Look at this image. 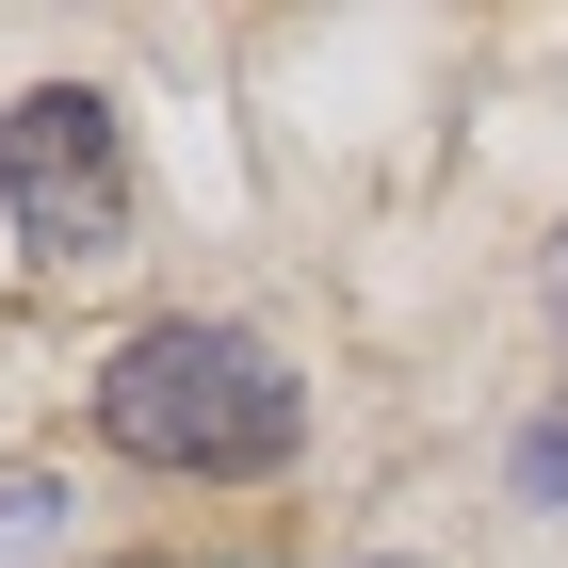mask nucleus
Wrapping results in <instances>:
<instances>
[{
	"label": "nucleus",
	"mask_w": 568,
	"mask_h": 568,
	"mask_svg": "<svg viewBox=\"0 0 568 568\" xmlns=\"http://www.w3.org/2000/svg\"><path fill=\"white\" fill-rule=\"evenodd\" d=\"M98 438L146 455V471H276L308 438V390L261 325H131L114 374H98Z\"/></svg>",
	"instance_id": "obj_1"
},
{
	"label": "nucleus",
	"mask_w": 568,
	"mask_h": 568,
	"mask_svg": "<svg viewBox=\"0 0 568 568\" xmlns=\"http://www.w3.org/2000/svg\"><path fill=\"white\" fill-rule=\"evenodd\" d=\"M0 212H17V244L49 276H98L131 244V131H114L98 82H33L0 114Z\"/></svg>",
	"instance_id": "obj_2"
},
{
	"label": "nucleus",
	"mask_w": 568,
	"mask_h": 568,
	"mask_svg": "<svg viewBox=\"0 0 568 568\" xmlns=\"http://www.w3.org/2000/svg\"><path fill=\"white\" fill-rule=\"evenodd\" d=\"M520 487H536V504H568V423H536V438H520Z\"/></svg>",
	"instance_id": "obj_3"
},
{
	"label": "nucleus",
	"mask_w": 568,
	"mask_h": 568,
	"mask_svg": "<svg viewBox=\"0 0 568 568\" xmlns=\"http://www.w3.org/2000/svg\"><path fill=\"white\" fill-rule=\"evenodd\" d=\"M552 325H568V244H552Z\"/></svg>",
	"instance_id": "obj_4"
}]
</instances>
